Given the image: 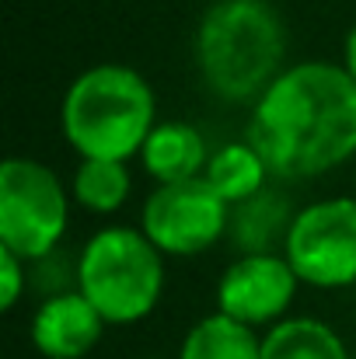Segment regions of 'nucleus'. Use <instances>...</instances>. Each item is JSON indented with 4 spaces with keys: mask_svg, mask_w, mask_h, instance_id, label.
I'll list each match as a JSON object with an SVG mask.
<instances>
[{
    "mask_svg": "<svg viewBox=\"0 0 356 359\" xmlns=\"http://www.w3.org/2000/svg\"><path fill=\"white\" fill-rule=\"evenodd\" d=\"M297 272L286 255H237L217 283V311L248 328L279 325L297 297Z\"/></svg>",
    "mask_w": 356,
    "mask_h": 359,
    "instance_id": "8",
    "label": "nucleus"
},
{
    "mask_svg": "<svg viewBox=\"0 0 356 359\" xmlns=\"http://www.w3.org/2000/svg\"><path fill=\"white\" fill-rule=\"evenodd\" d=\"M77 290L105 325L143 321L164 293V255L136 227H102L77 255Z\"/></svg>",
    "mask_w": 356,
    "mask_h": 359,
    "instance_id": "4",
    "label": "nucleus"
},
{
    "mask_svg": "<svg viewBox=\"0 0 356 359\" xmlns=\"http://www.w3.org/2000/svg\"><path fill=\"white\" fill-rule=\"evenodd\" d=\"M294 210L286 203V196L272 192L269 185L231 206V224H228V234L235 241V248L241 255H272L276 248L286 244L290 234V224H294Z\"/></svg>",
    "mask_w": 356,
    "mask_h": 359,
    "instance_id": "11",
    "label": "nucleus"
},
{
    "mask_svg": "<svg viewBox=\"0 0 356 359\" xmlns=\"http://www.w3.org/2000/svg\"><path fill=\"white\" fill-rule=\"evenodd\" d=\"M343 67H346V74L356 81V25L350 28V35H346V46H343Z\"/></svg>",
    "mask_w": 356,
    "mask_h": 359,
    "instance_id": "17",
    "label": "nucleus"
},
{
    "mask_svg": "<svg viewBox=\"0 0 356 359\" xmlns=\"http://www.w3.org/2000/svg\"><path fill=\"white\" fill-rule=\"evenodd\" d=\"M231 206L213 192L206 178L157 185L140 213V231L161 255L192 258L210 251L228 234Z\"/></svg>",
    "mask_w": 356,
    "mask_h": 359,
    "instance_id": "7",
    "label": "nucleus"
},
{
    "mask_svg": "<svg viewBox=\"0 0 356 359\" xmlns=\"http://www.w3.org/2000/svg\"><path fill=\"white\" fill-rule=\"evenodd\" d=\"M105 318L81 290L53 293L32 318V342L46 359H84L102 339Z\"/></svg>",
    "mask_w": 356,
    "mask_h": 359,
    "instance_id": "9",
    "label": "nucleus"
},
{
    "mask_svg": "<svg viewBox=\"0 0 356 359\" xmlns=\"http://www.w3.org/2000/svg\"><path fill=\"white\" fill-rule=\"evenodd\" d=\"M129 189H133V178H129L126 161H95V157H84L77 164L74 185H70L77 206L98 217L122 210V203L129 199Z\"/></svg>",
    "mask_w": 356,
    "mask_h": 359,
    "instance_id": "15",
    "label": "nucleus"
},
{
    "mask_svg": "<svg viewBox=\"0 0 356 359\" xmlns=\"http://www.w3.org/2000/svg\"><path fill=\"white\" fill-rule=\"evenodd\" d=\"M140 164L157 185H171V182L203 178V171L210 164V150L196 126L171 119L157 122L150 129V136L140 150Z\"/></svg>",
    "mask_w": 356,
    "mask_h": 359,
    "instance_id": "10",
    "label": "nucleus"
},
{
    "mask_svg": "<svg viewBox=\"0 0 356 359\" xmlns=\"http://www.w3.org/2000/svg\"><path fill=\"white\" fill-rule=\"evenodd\" d=\"M157 102L147 77L126 63H98L74 77L63 95V136L84 157L129 161L157 126Z\"/></svg>",
    "mask_w": 356,
    "mask_h": 359,
    "instance_id": "3",
    "label": "nucleus"
},
{
    "mask_svg": "<svg viewBox=\"0 0 356 359\" xmlns=\"http://www.w3.org/2000/svg\"><path fill=\"white\" fill-rule=\"evenodd\" d=\"M25 290H28V262L11 248H0V307L14 311Z\"/></svg>",
    "mask_w": 356,
    "mask_h": 359,
    "instance_id": "16",
    "label": "nucleus"
},
{
    "mask_svg": "<svg viewBox=\"0 0 356 359\" xmlns=\"http://www.w3.org/2000/svg\"><path fill=\"white\" fill-rule=\"evenodd\" d=\"M262 359H350V353L325 321L283 318L262 335Z\"/></svg>",
    "mask_w": 356,
    "mask_h": 359,
    "instance_id": "12",
    "label": "nucleus"
},
{
    "mask_svg": "<svg viewBox=\"0 0 356 359\" xmlns=\"http://www.w3.org/2000/svg\"><path fill=\"white\" fill-rule=\"evenodd\" d=\"M178 359H262V339L255 328L217 311L189 328Z\"/></svg>",
    "mask_w": 356,
    "mask_h": 359,
    "instance_id": "14",
    "label": "nucleus"
},
{
    "mask_svg": "<svg viewBox=\"0 0 356 359\" xmlns=\"http://www.w3.org/2000/svg\"><path fill=\"white\" fill-rule=\"evenodd\" d=\"M286 32L269 0H213L196 28V67L228 105H255L286 70Z\"/></svg>",
    "mask_w": 356,
    "mask_h": 359,
    "instance_id": "2",
    "label": "nucleus"
},
{
    "mask_svg": "<svg viewBox=\"0 0 356 359\" xmlns=\"http://www.w3.org/2000/svg\"><path fill=\"white\" fill-rule=\"evenodd\" d=\"M297 279L315 290H343L356 283V199H318L297 210L283 244Z\"/></svg>",
    "mask_w": 356,
    "mask_h": 359,
    "instance_id": "6",
    "label": "nucleus"
},
{
    "mask_svg": "<svg viewBox=\"0 0 356 359\" xmlns=\"http://www.w3.org/2000/svg\"><path fill=\"white\" fill-rule=\"evenodd\" d=\"M248 143L286 182L346 164L356 154V81L325 60L286 67L251 105Z\"/></svg>",
    "mask_w": 356,
    "mask_h": 359,
    "instance_id": "1",
    "label": "nucleus"
},
{
    "mask_svg": "<svg viewBox=\"0 0 356 359\" xmlns=\"http://www.w3.org/2000/svg\"><path fill=\"white\" fill-rule=\"evenodd\" d=\"M203 178L213 185V192L228 206H237V203H244V199H251L265 189L269 168L258 157V150L244 140V143H228L217 154H210V164H206Z\"/></svg>",
    "mask_w": 356,
    "mask_h": 359,
    "instance_id": "13",
    "label": "nucleus"
},
{
    "mask_svg": "<svg viewBox=\"0 0 356 359\" xmlns=\"http://www.w3.org/2000/svg\"><path fill=\"white\" fill-rule=\"evenodd\" d=\"M70 220V199L53 168L32 157L0 164V248L39 262L60 248Z\"/></svg>",
    "mask_w": 356,
    "mask_h": 359,
    "instance_id": "5",
    "label": "nucleus"
}]
</instances>
